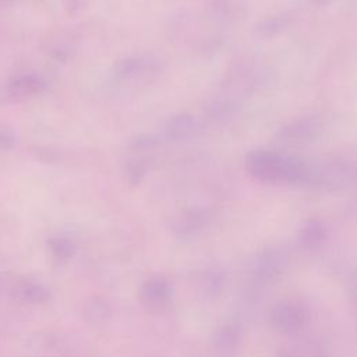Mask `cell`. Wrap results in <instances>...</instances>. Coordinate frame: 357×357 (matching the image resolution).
<instances>
[{
  "instance_id": "obj_1",
  "label": "cell",
  "mask_w": 357,
  "mask_h": 357,
  "mask_svg": "<svg viewBox=\"0 0 357 357\" xmlns=\"http://www.w3.org/2000/svg\"><path fill=\"white\" fill-rule=\"evenodd\" d=\"M317 160L276 151L255 149L245 156L248 174L262 183H286L314 187Z\"/></svg>"
},
{
  "instance_id": "obj_2",
  "label": "cell",
  "mask_w": 357,
  "mask_h": 357,
  "mask_svg": "<svg viewBox=\"0 0 357 357\" xmlns=\"http://www.w3.org/2000/svg\"><path fill=\"white\" fill-rule=\"evenodd\" d=\"M324 130V121L317 114H308L298 119H294L293 121L283 126L278 134L276 138L280 144H289V145H300L314 141L321 135Z\"/></svg>"
},
{
  "instance_id": "obj_3",
  "label": "cell",
  "mask_w": 357,
  "mask_h": 357,
  "mask_svg": "<svg viewBox=\"0 0 357 357\" xmlns=\"http://www.w3.org/2000/svg\"><path fill=\"white\" fill-rule=\"evenodd\" d=\"M160 71V64L155 59L132 56L124 59L116 67V77L121 81H139L155 77Z\"/></svg>"
},
{
  "instance_id": "obj_4",
  "label": "cell",
  "mask_w": 357,
  "mask_h": 357,
  "mask_svg": "<svg viewBox=\"0 0 357 357\" xmlns=\"http://www.w3.org/2000/svg\"><path fill=\"white\" fill-rule=\"evenodd\" d=\"M308 318L305 307L296 301H282L272 311L273 325L283 332H294L304 326Z\"/></svg>"
},
{
  "instance_id": "obj_5",
  "label": "cell",
  "mask_w": 357,
  "mask_h": 357,
  "mask_svg": "<svg viewBox=\"0 0 357 357\" xmlns=\"http://www.w3.org/2000/svg\"><path fill=\"white\" fill-rule=\"evenodd\" d=\"M201 128L198 119L192 114L181 113L172 117L166 124V137L170 139H184L194 137Z\"/></svg>"
},
{
  "instance_id": "obj_6",
  "label": "cell",
  "mask_w": 357,
  "mask_h": 357,
  "mask_svg": "<svg viewBox=\"0 0 357 357\" xmlns=\"http://www.w3.org/2000/svg\"><path fill=\"white\" fill-rule=\"evenodd\" d=\"M14 294L20 301L28 304H42L50 298V291L47 287L31 279L20 280L14 289Z\"/></svg>"
},
{
  "instance_id": "obj_7",
  "label": "cell",
  "mask_w": 357,
  "mask_h": 357,
  "mask_svg": "<svg viewBox=\"0 0 357 357\" xmlns=\"http://www.w3.org/2000/svg\"><path fill=\"white\" fill-rule=\"evenodd\" d=\"M45 89V82L36 75H21L8 85V93L14 99H28L39 95Z\"/></svg>"
},
{
  "instance_id": "obj_8",
  "label": "cell",
  "mask_w": 357,
  "mask_h": 357,
  "mask_svg": "<svg viewBox=\"0 0 357 357\" xmlns=\"http://www.w3.org/2000/svg\"><path fill=\"white\" fill-rule=\"evenodd\" d=\"M169 283L163 279H151L144 283L141 289V298L146 304L159 305L169 300L170 297Z\"/></svg>"
},
{
  "instance_id": "obj_9",
  "label": "cell",
  "mask_w": 357,
  "mask_h": 357,
  "mask_svg": "<svg viewBox=\"0 0 357 357\" xmlns=\"http://www.w3.org/2000/svg\"><path fill=\"white\" fill-rule=\"evenodd\" d=\"M286 25H287V17H284V15L269 17V18L259 21L255 25L254 33L261 39H271V38L276 36L278 33H280L286 28Z\"/></svg>"
},
{
  "instance_id": "obj_10",
  "label": "cell",
  "mask_w": 357,
  "mask_h": 357,
  "mask_svg": "<svg viewBox=\"0 0 357 357\" xmlns=\"http://www.w3.org/2000/svg\"><path fill=\"white\" fill-rule=\"evenodd\" d=\"M326 237V227L319 220H310L301 230L300 241L307 248L318 247Z\"/></svg>"
},
{
  "instance_id": "obj_11",
  "label": "cell",
  "mask_w": 357,
  "mask_h": 357,
  "mask_svg": "<svg viewBox=\"0 0 357 357\" xmlns=\"http://www.w3.org/2000/svg\"><path fill=\"white\" fill-rule=\"evenodd\" d=\"M49 248L53 257H56L57 259H68L75 252V244L71 238L64 236L52 237L49 240Z\"/></svg>"
},
{
  "instance_id": "obj_12",
  "label": "cell",
  "mask_w": 357,
  "mask_h": 357,
  "mask_svg": "<svg viewBox=\"0 0 357 357\" xmlns=\"http://www.w3.org/2000/svg\"><path fill=\"white\" fill-rule=\"evenodd\" d=\"M317 6H322V4H326L328 1H331V0H312Z\"/></svg>"
}]
</instances>
